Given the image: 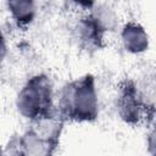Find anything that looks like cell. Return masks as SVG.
<instances>
[{"mask_svg": "<svg viewBox=\"0 0 156 156\" xmlns=\"http://www.w3.org/2000/svg\"><path fill=\"white\" fill-rule=\"evenodd\" d=\"M51 105V87L45 77H34L18 95V110L27 117L45 116Z\"/></svg>", "mask_w": 156, "mask_h": 156, "instance_id": "obj_1", "label": "cell"}, {"mask_svg": "<svg viewBox=\"0 0 156 156\" xmlns=\"http://www.w3.org/2000/svg\"><path fill=\"white\" fill-rule=\"evenodd\" d=\"M68 113L82 121L94 119L98 113V100L91 77H85L68 89Z\"/></svg>", "mask_w": 156, "mask_h": 156, "instance_id": "obj_2", "label": "cell"}, {"mask_svg": "<svg viewBox=\"0 0 156 156\" xmlns=\"http://www.w3.org/2000/svg\"><path fill=\"white\" fill-rule=\"evenodd\" d=\"M119 113L123 119L132 123L139 119L140 117V101L133 84L127 83L122 90L119 101H118Z\"/></svg>", "mask_w": 156, "mask_h": 156, "instance_id": "obj_3", "label": "cell"}, {"mask_svg": "<svg viewBox=\"0 0 156 156\" xmlns=\"http://www.w3.org/2000/svg\"><path fill=\"white\" fill-rule=\"evenodd\" d=\"M122 39L126 49L132 52H141L147 48L149 44L146 32L140 24L135 22H129L124 26L122 32Z\"/></svg>", "mask_w": 156, "mask_h": 156, "instance_id": "obj_4", "label": "cell"}, {"mask_svg": "<svg viewBox=\"0 0 156 156\" xmlns=\"http://www.w3.org/2000/svg\"><path fill=\"white\" fill-rule=\"evenodd\" d=\"M9 7L12 16L20 24H27L34 17L35 9L32 1H10Z\"/></svg>", "mask_w": 156, "mask_h": 156, "instance_id": "obj_5", "label": "cell"}, {"mask_svg": "<svg viewBox=\"0 0 156 156\" xmlns=\"http://www.w3.org/2000/svg\"><path fill=\"white\" fill-rule=\"evenodd\" d=\"M5 54H6V44H5L4 37H2V34H1V32H0V63H1V61H2V58H4V56H5Z\"/></svg>", "mask_w": 156, "mask_h": 156, "instance_id": "obj_6", "label": "cell"}]
</instances>
